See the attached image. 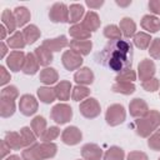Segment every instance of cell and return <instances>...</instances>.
I'll return each instance as SVG.
<instances>
[{
  "label": "cell",
  "mask_w": 160,
  "mask_h": 160,
  "mask_svg": "<svg viewBox=\"0 0 160 160\" xmlns=\"http://www.w3.org/2000/svg\"><path fill=\"white\" fill-rule=\"evenodd\" d=\"M96 61L116 72L131 69L132 46L130 42L121 39L110 40L104 49L96 54Z\"/></svg>",
  "instance_id": "1"
},
{
  "label": "cell",
  "mask_w": 160,
  "mask_h": 160,
  "mask_svg": "<svg viewBox=\"0 0 160 160\" xmlns=\"http://www.w3.org/2000/svg\"><path fill=\"white\" fill-rule=\"evenodd\" d=\"M160 126V112L158 110H149L142 118H138L134 122L135 131L141 138H149Z\"/></svg>",
  "instance_id": "2"
},
{
  "label": "cell",
  "mask_w": 160,
  "mask_h": 160,
  "mask_svg": "<svg viewBox=\"0 0 160 160\" xmlns=\"http://www.w3.org/2000/svg\"><path fill=\"white\" fill-rule=\"evenodd\" d=\"M126 111L121 104H112L108 108L105 120L110 126H118L125 121Z\"/></svg>",
  "instance_id": "3"
},
{
  "label": "cell",
  "mask_w": 160,
  "mask_h": 160,
  "mask_svg": "<svg viewBox=\"0 0 160 160\" xmlns=\"http://www.w3.org/2000/svg\"><path fill=\"white\" fill-rule=\"evenodd\" d=\"M50 116L51 119L56 122V124H66L68 121L71 120L72 118V109L70 105L68 104H56L52 109H51V112H50Z\"/></svg>",
  "instance_id": "4"
},
{
  "label": "cell",
  "mask_w": 160,
  "mask_h": 160,
  "mask_svg": "<svg viewBox=\"0 0 160 160\" xmlns=\"http://www.w3.org/2000/svg\"><path fill=\"white\" fill-rule=\"evenodd\" d=\"M79 110L81 115L86 119H94L100 115V104L95 98H88L86 100H82V102L79 106Z\"/></svg>",
  "instance_id": "5"
},
{
  "label": "cell",
  "mask_w": 160,
  "mask_h": 160,
  "mask_svg": "<svg viewBox=\"0 0 160 160\" xmlns=\"http://www.w3.org/2000/svg\"><path fill=\"white\" fill-rule=\"evenodd\" d=\"M49 19L52 22H69V8L64 2H55L49 10Z\"/></svg>",
  "instance_id": "6"
},
{
  "label": "cell",
  "mask_w": 160,
  "mask_h": 160,
  "mask_svg": "<svg viewBox=\"0 0 160 160\" xmlns=\"http://www.w3.org/2000/svg\"><path fill=\"white\" fill-rule=\"evenodd\" d=\"M61 61H62V65L66 70L71 71V70H76V69H80L81 64H82V58L80 54L75 52L74 50H66L62 56H61Z\"/></svg>",
  "instance_id": "7"
},
{
  "label": "cell",
  "mask_w": 160,
  "mask_h": 160,
  "mask_svg": "<svg viewBox=\"0 0 160 160\" xmlns=\"http://www.w3.org/2000/svg\"><path fill=\"white\" fill-rule=\"evenodd\" d=\"M38 100L30 95V94H25L20 98V101H19V109H20V112L25 116H30V115H34L36 111H38Z\"/></svg>",
  "instance_id": "8"
},
{
  "label": "cell",
  "mask_w": 160,
  "mask_h": 160,
  "mask_svg": "<svg viewBox=\"0 0 160 160\" xmlns=\"http://www.w3.org/2000/svg\"><path fill=\"white\" fill-rule=\"evenodd\" d=\"M155 71H156L155 64L150 59H144L138 65V75H139V79L142 81L152 79L155 75Z\"/></svg>",
  "instance_id": "9"
},
{
  "label": "cell",
  "mask_w": 160,
  "mask_h": 160,
  "mask_svg": "<svg viewBox=\"0 0 160 160\" xmlns=\"http://www.w3.org/2000/svg\"><path fill=\"white\" fill-rule=\"evenodd\" d=\"M25 58H26V55L21 50H14L9 54V56L6 59V65L9 66V69L11 71H20V70H22Z\"/></svg>",
  "instance_id": "10"
},
{
  "label": "cell",
  "mask_w": 160,
  "mask_h": 160,
  "mask_svg": "<svg viewBox=\"0 0 160 160\" xmlns=\"http://www.w3.org/2000/svg\"><path fill=\"white\" fill-rule=\"evenodd\" d=\"M81 139H82V132L76 126H69L61 134V140L66 145H76L81 141Z\"/></svg>",
  "instance_id": "11"
},
{
  "label": "cell",
  "mask_w": 160,
  "mask_h": 160,
  "mask_svg": "<svg viewBox=\"0 0 160 160\" xmlns=\"http://www.w3.org/2000/svg\"><path fill=\"white\" fill-rule=\"evenodd\" d=\"M129 111H130V115L134 116V118H142L144 115L148 114L149 111V106L146 104L145 100L142 99H132L129 104Z\"/></svg>",
  "instance_id": "12"
},
{
  "label": "cell",
  "mask_w": 160,
  "mask_h": 160,
  "mask_svg": "<svg viewBox=\"0 0 160 160\" xmlns=\"http://www.w3.org/2000/svg\"><path fill=\"white\" fill-rule=\"evenodd\" d=\"M81 156L84 160H100L102 156V150L99 145L89 142L81 148Z\"/></svg>",
  "instance_id": "13"
},
{
  "label": "cell",
  "mask_w": 160,
  "mask_h": 160,
  "mask_svg": "<svg viewBox=\"0 0 160 160\" xmlns=\"http://www.w3.org/2000/svg\"><path fill=\"white\" fill-rule=\"evenodd\" d=\"M41 45L44 48L49 49L51 52H54V51H60L61 49L66 48L69 45V41H68V39H66L65 35H60V36L54 38V39H46V40H44Z\"/></svg>",
  "instance_id": "14"
},
{
  "label": "cell",
  "mask_w": 160,
  "mask_h": 160,
  "mask_svg": "<svg viewBox=\"0 0 160 160\" xmlns=\"http://www.w3.org/2000/svg\"><path fill=\"white\" fill-rule=\"evenodd\" d=\"M74 80L78 82V85H90L94 81V72L89 68H80L74 74Z\"/></svg>",
  "instance_id": "15"
},
{
  "label": "cell",
  "mask_w": 160,
  "mask_h": 160,
  "mask_svg": "<svg viewBox=\"0 0 160 160\" xmlns=\"http://www.w3.org/2000/svg\"><path fill=\"white\" fill-rule=\"evenodd\" d=\"M39 66H40V64H39L35 54L34 52H29V54H26L25 62H24V66H22L21 71L24 74H26V75H34V74L38 72Z\"/></svg>",
  "instance_id": "16"
},
{
  "label": "cell",
  "mask_w": 160,
  "mask_h": 160,
  "mask_svg": "<svg viewBox=\"0 0 160 160\" xmlns=\"http://www.w3.org/2000/svg\"><path fill=\"white\" fill-rule=\"evenodd\" d=\"M36 146H38V151H39V155L42 160H46V159H51L56 155V151H58V146L54 144V142H36Z\"/></svg>",
  "instance_id": "17"
},
{
  "label": "cell",
  "mask_w": 160,
  "mask_h": 160,
  "mask_svg": "<svg viewBox=\"0 0 160 160\" xmlns=\"http://www.w3.org/2000/svg\"><path fill=\"white\" fill-rule=\"evenodd\" d=\"M69 34L70 36L74 38V40H89L91 36V32L82 25V22H78L72 25L69 29Z\"/></svg>",
  "instance_id": "18"
},
{
  "label": "cell",
  "mask_w": 160,
  "mask_h": 160,
  "mask_svg": "<svg viewBox=\"0 0 160 160\" xmlns=\"http://www.w3.org/2000/svg\"><path fill=\"white\" fill-rule=\"evenodd\" d=\"M82 25H84L90 32L98 30V29L100 28V18H99V15H98L95 11H88V12L84 15Z\"/></svg>",
  "instance_id": "19"
},
{
  "label": "cell",
  "mask_w": 160,
  "mask_h": 160,
  "mask_svg": "<svg viewBox=\"0 0 160 160\" xmlns=\"http://www.w3.org/2000/svg\"><path fill=\"white\" fill-rule=\"evenodd\" d=\"M70 49L80 55H88L92 49L91 40H71Z\"/></svg>",
  "instance_id": "20"
},
{
  "label": "cell",
  "mask_w": 160,
  "mask_h": 160,
  "mask_svg": "<svg viewBox=\"0 0 160 160\" xmlns=\"http://www.w3.org/2000/svg\"><path fill=\"white\" fill-rule=\"evenodd\" d=\"M141 28L150 34L156 32L160 30V20L154 15H144L141 19Z\"/></svg>",
  "instance_id": "21"
},
{
  "label": "cell",
  "mask_w": 160,
  "mask_h": 160,
  "mask_svg": "<svg viewBox=\"0 0 160 160\" xmlns=\"http://www.w3.org/2000/svg\"><path fill=\"white\" fill-rule=\"evenodd\" d=\"M71 82L70 81H68V80H61L60 82H58L56 85H55V94H56V98L59 99V100H68L69 98H70V91H72L71 90Z\"/></svg>",
  "instance_id": "22"
},
{
  "label": "cell",
  "mask_w": 160,
  "mask_h": 160,
  "mask_svg": "<svg viewBox=\"0 0 160 160\" xmlns=\"http://www.w3.org/2000/svg\"><path fill=\"white\" fill-rule=\"evenodd\" d=\"M39 79L45 85H52L59 80V74L54 68H45L40 71Z\"/></svg>",
  "instance_id": "23"
},
{
  "label": "cell",
  "mask_w": 160,
  "mask_h": 160,
  "mask_svg": "<svg viewBox=\"0 0 160 160\" xmlns=\"http://www.w3.org/2000/svg\"><path fill=\"white\" fill-rule=\"evenodd\" d=\"M4 140L8 142V145L14 149V150H20L21 148H24V141H22V138L20 135V132H16V131H8L5 134V138Z\"/></svg>",
  "instance_id": "24"
},
{
  "label": "cell",
  "mask_w": 160,
  "mask_h": 160,
  "mask_svg": "<svg viewBox=\"0 0 160 160\" xmlns=\"http://www.w3.org/2000/svg\"><path fill=\"white\" fill-rule=\"evenodd\" d=\"M22 35H24V38H25L26 44L31 45V44H34V42L40 38L41 31H40V29H39L36 25L30 24V25H28V26L24 28V30H22Z\"/></svg>",
  "instance_id": "25"
},
{
  "label": "cell",
  "mask_w": 160,
  "mask_h": 160,
  "mask_svg": "<svg viewBox=\"0 0 160 160\" xmlns=\"http://www.w3.org/2000/svg\"><path fill=\"white\" fill-rule=\"evenodd\" d=\"M120 30H121V34L125 36V38H131L135 35V31H136V24L135 21L131 19V18H122L120 20Z\"/></svg>",
  "instance_id": "26"
},
{
  "label": "cell",
  "mask_w": 160,
  "mask_h": 160,
  "mask_svg": "<svg viewBox=\"0 0 160 160\" xmlns=\"http://www.w3.org/2000/svg\"><path fill=\"white\" fill-rule=\"evenodd\" d=\"M34 54H35V56H36V59L41 66H48L52 61V52L49 49L44 48L42 45L36 48Z\"/></svg>",
  "instance_id": "27"
},
{
  "label": "cell",
  "mask_w": 160,
  "mask_h": 160,
  "mask_svg": "<svg viewBox=\"0 0 160 160\" xmlns=\"http://www.w3.org/2000/svg\"><path fill=\"white\" fill-rule=\"evenodd\" d=\"M14 16H15V20H16L18 26L20 28V26H24L25 24H28L30 21L31 14L28 10V8H25V6H18V8L14 9Z\"/></svg>",
  "instance_id": "28"
},
{
  "label": "cell",
  "mask_w": 160,
  "mask_h": 160,
  "mask_svg": "<svg viewBox=\"0 0 160 160\" xmlns=\"http://www.w3.org/2000/svg\"><path fill=\"white\" fill-rule=\"evenodd\" d=\"M38 96L40 101H42L44 104H51L55 99H58L55 94V89L50 86H40L38 89Z\"/></svg>",
  "instance_id": "29"
},
{
  "label": "cell",
  "mask_w": 160,
  "mask_h": 160,
  "mask_svg": "<svg viewBox=\"0 0 160 160\" xmlns=\"http://www.w3.org/2000/svg\"><path fill=\"white\" fill-rule=\"evenodd\" d=\"M1 21H2V25L8 29L9 32H14L15 29L18 28V24H16L15 16H14V11H11V10H9V9H5V10L2 11Z\"/></svg>",
  "instance_id": "30"
},
{
  "label": "cell",
  "mask_w": 160,
  "mask_h": 160,
  "mask_svg": "<svg viewBox=\"0 0 160 160\" xmlns=\"http://www.w3.org/2000/svg\"><path fill=\"white\" fill-rule=\"evenodd\" d=\"M152 39L150 36V34L148 32H144V31H139L134 35V44L136 48L141 49V50H145L149 48V45L151 44Z\"/></svg>",
  "instance_id": "31"
},
{
  "label": "cell",
  "mask_w": 160,
  "mask_h": 160,
  "mask_svg": "<svg viewBox=\"0 0 160 160\" xmlns=\"http://www.w3.org/2000/svg\"><path fill=\"white\" fill-rule=\"evenodd\" d=\"M84 16V6L81 4H71L69 6V22H72L74 25L80 21V19Z\"/></svg>",
  "instance_id": "32"
},
{
  "label": "cell",
  "mask_w": 160,
  "mask_h": 160,
  "mask_svg": "<svg viewBox=\"0 0 160 160\" xmlns=\"http://www.w3.org/2000/svg\"><path fill=\"white\" fill-rule=\"evenodd\" d=\"M15 112V101L0 98V115L1 118H10Z\"/></svg>",
  "instance_id": "33"
},
{
  "label": "cell",
  "mask_w": 160,
  "mask_h": 160,
  "mask_svg": "<svg viewBox=\"0 0 160 160\" xmlns=\"http://www.w3.org/2000/svg\"><path fill=\"white\" fill-rule=\"evenodd\" d=\"M26 41L22 35V31H16L8 39V46L11 49H24Z\"/></svg>",
  "instance_id": "34"
},
{
  "label": "cell",
  "mask_w": 160,
  "mask_h": 160,
  "mask_svg": "<svg viewBox=\"0 0 160 160\" xmlns=\"http://www.w3.org/2000/svg\"><path fill=\"white\" fill-rule=\"evenodd\" d=\"M31 130L36 136H41L46 130V120L42 116H35L31 120Z\"/></svg>",
  "instance_id": "35"
},
{
  "label": "cell",
  "mask_w": 160,
  "mask_h": 160,
  "mask_svg": "<svg viewBox=\"0 0 160 160\" xmlns=\"http://www.w3.org/2000/svg\"><path fill=\"white\" fill-rule=\"evenodd\" d=\"M125 152L119 146H110L104 154V160H124Z\"/></svg>",
  "instance_id": "36"
},
{
  "label": "cell",
  "mask_w": 160,
  "mask_h": 160,
  "mask_svg": "<svg viewBox=\"0 0 160 160\" xmlns=\"http://www.w3.org/2000/svg\"><path fill=\"white\" fill-rule=\"evenodd\" d=\"M111 89L114 92H119L122 95H130L135 91V85L132 82H118L116 81Z\"/></svg>",
  "instance_id": "37"
},
{
  "label": "cell",
  "mask_w": 160,
  "mask_h": 160,
  "mask_svg": "<svg viewBox=\"0 0 160 160\" xmlns=\"http://www.w3.org/2000/svg\"><path fill=\"white\" fill-rule=\"evenodd\" d=\"M90 95V89L88 86L84 85H76L75 88H72L71 91V98L75 101H80L84 99H88V96Z\"/></svg>",
  "instance_id": "38"
},
{
  "label": "cell",
  "mask_w": 160,
  "mask_h": 160,
  "mask_svg": "<svg viewBox=\"0 0 160 160\" xmlns=\"http://www.w3.org/2000/svg\"><path fill=\"white\" fill-rule=\"evenodd\" d=\"M104 35L109 40H120L122 34H121V30L119 26L111 24V25H106L104 28Z\"/></svg>",
  "instance_id": "39"
},
{
  "label": "cell",
  "mask_w": 160,
  "mask_h": 160,
  "mask_svg": "<svg viewBox=\"0 0 160 160\" xmlns=\"http://www.w3.org/2000/svg\"><path fill=\"white\" fill-rule=\"evenodd\" d=\"M20 135L22 138V141H24V145L28 148V146H31L35 144V140H36V135L34 134L32 130H30V128L28 126H24L20 129Z\"/></svg>",
  "instance_id": "40"
},
{
  "label": "cell",
  "mask_w": 160,
  "mask_h": 160,
  "mask_svg": "<svg viewBox=\"0 0 160 160\" xmlns=\"http://www.w3.org/2000/svg\"><path fill=\"white\" fill-rule=\"evenodd\" d=\"M21 158L22 160H42L39 155V151H38V146H36V142L31 146H28L22 150L21 152Z\"/></svg>",
  "instance_id": "41"
},
{
  "label": "cell",
  "mask_w": 160,
  "mask_h": 160,
  "mask_svg": "<svg viewBox=\"0 0 160 160\" xmlns=\"http://www.w3.org/2000/svg\"><path fill=\"white\" fill-rule=\"evenodd\" d=\"M115 80L118 82H132L134 80H136V74L134 70L128 69V70H124L121 72H118Z\"/></svg>",
  "instance_id": "42"
},
{
  "label": "cell",
  "mask_w": 160,
  "mask_h": 160,
  "mask_svg": "<svg viewBox=\"0 0 160 160\" xmlns=\"http://www.w3.org/2000/svg\"><path fill=\"white\" fill-rule=\"evenodd\" d=\"M60 135V129L58 126H50L45 130V132L40 136L42 142H51V140H55Z\"/></svg>",
  "instance_id": "43"
},
{
  "label": "cell",
  "mask_w": 160,
  "mask_h": 160,
  "mask_svg": "<svg viewBox=\"0 0 160 160\" xmlns=\"http://www.w3.org/2000/svg\"><path fill=\"white\" fill-rule=\"evenodd\" d=\"M18 96H19V91H18L16 86H14V85H10V86L4 88L1 90V92H0V98H2V99L15 100Z\"/></svg>",
  "instance_id": "44"
},
{
  "label": "cell",
  "mask_w": 160,
  "mask_h": 160,
  "mask_svg": "<svg viewBox=\"0 0 160 160\" xmlns=\"http://www.w3.org/2000/svg\"><path fill=\"white\" fill-rule=\"evenodd\" d=\"M149 54L152 59L160 60V38L152 39L150 48H149Z\"/></svg>",
  "instance_id": "45"
},
{
  "label": "cell",
  "mask_w": 160,
  "mask_h": 160,
  "mask_svg": "<svg viewBox=\"0 0 160 160\" xmlns=\"http://www.w3.org/2000/svg\"><path fill=\"white\" fill-rule=\"evenodd\" d=\"M141 86H142L144 90H146V91H149V92H154V91H156V90L159 89L160 81H159V79L152 78V79H149V80L142 81Z\"/></svg>",
  "instance_id": "46"
},
{
  "label": "cell",
  "mask_w": 160,
  "mask_h": 160,
  "mask_svg": "<svg viewBox=\"0 0 160 160\" xmlns=\"http://www.w3.org/2000/svg\"><path fill=\"white\" fill-rule=\"evenodd\" d=\"M148 146H149L151 150H154V151H159V150H160V135H159L158 132L149 136Z\"/></svg>",
  "instance_id": "47"
},
{
  "label": "cell",
  "mask_w": 160,
  "mask_h": 160,
  "mask_svg": "<svg viewBox=\"0 0 160 160\" xmlns=\"http://www.w3.org/2000/svg\"><path fill=\"white\" fill-rule=\"evenodd\" d=\"M128 160H149V159L144 151L135 150V151H130L128 154Z\"/></svg>",
  "instance_id": "48"
},
{
  "label": "cell",
  "mask_w": 160,
  "mask_h": 160,
  "mask_svg": "<svg viewBox=\"0 0 160 160\" xmlns=\"http://www.w3.org/2000/svg\"><path fill=\"white\" fill-rule=\"evenodd\" d=\"M148 6H149V10L152 14L160 15V0H150Z\"/></svg>",
  "instance_id": "49"
},
{
  "label": "cell",
  "mask_w": 160,
  "mask_h": 160,
  "mask_svg": "<svg viewBox=\"0 0 160 160\" xmlns=\"http://www.w3.org/2000/svg\"><path fill=\"white\" fill-rule=\"evenodd\" d=\"M10 81V74L4 66H0V85H5L6 82Z\"/></svg>",
  "instance_id": "50"
},
{
  "label": "cell",
  "mask_w": 160,
  "mask_h": 160,
  "mask_svg": "<svg viewBox=\"0 0 160 160\" xmlns=\"http://www.w3.org/2000/svg\"><path fill=\"white\" fill-rule=\"evenodd\" d=\"M10 146L8 145V142L5 141V140H1L0 141V156L4 159L8 154H10Z\"/></svg>",
  "instance_id": "51"
},
{
  "label": "cell",
  "mask_w": 160,
  "mask_h": 160,
  "mask_svg": "<svg viewBox=\"0 0 160 160\" xmlns=\"http://www.w3.org/2000/svg\"><path fill=\"white\" fill-rule=\"evenodd\" d=\"M85 4L89 6V8H91V9H99L100 6H102L104 5V0H86L85 1Z\"/></svg>",
  "instance_id": "52"
},
{
  "label": "cell",
  "mask_w": 160,
  "mask_h": 160,
  "mask_svg": "<svg viewBox=\"0 0 160 160\" xmlns=\"http://www.w3.org/2000/svg\"><path fill=\"white\" fill-rule=\"evenodd\" d=\"M6 52H8V46L5 45L4 41H1V42H0V58L2 59V58L6 55Z\"/></svg>",
  "instance_id": "53"
},
{
  "label": "cell",
  "mask_w": 160,
  "mask_h": 160,
  "mask_svg": "<svg viewBox=\"0 0 160 160\" xmlns=\"http://www.w3.org/2000/svg\"><path fill=\"white\" fill-rule=\"evenodd\" d=\"M119 6H121V8H126V6H129L130 4H131V0H116L115 1Z\"/></svg>",
  "instance_id": "54"
},
{
  "label": "cell",
  "mask_w": 160,
  "mask_h": 160,
  "mask_svg": "<svg viewBox=\"0 0 160 160\" xmlns=\"http://www.w3.org/2000/svg\"><path fill=\"white\" fill-rule=\"evenodd\" d=\"M9 31H8V29L4 26V25H0V39L1 40H4L5 38H6V34H8Z\"/></svg>",
  "instance_id": "55"
},
{
  "label": "cell",
  "mask_w": 160,
  "mask_h": 160,
  "mask_svg": "<svg viewBox=\"0 0 160 160\" xmlns=\"http://www.w3.org/2000/svg\"><path fill=\"white\" fill-rule=\"evenodd\" d=\"M5 160H21V159H20V156H18V155H10V156L6 158Z\"/></svg>",
  "instance_id": "56"
},
{
  "label": "cell",
  "mask_w": 160,
  "mask_h": 160,
  "mask_svg": "<svg viewBox=\"0 0 160 160\" xmlns=\"http://www.w3.org/2000/svg\"><path fill=\"white\" fill-rule=\"evenodd\" d=\"M156 132H158V134H159V135H160V126H159V128H158V130H156Z\"/></svg>",
  "instance_id": "57"
},
{
  "label": "cell",
  "mask_w": 160,
  "mask_h": 160,
  "mask_svg": "<svg viewBox=\"0 0 160 160\" xmlns=\"http://www.w3.org/2000/svg\"><path fill=\"white\" fill-rule=\"evenodd\" d=\"M158 160H160V158H159V159H158Z\"/></svg>",
  "instance_id": "58"
},
{
  "label": "cell",
  "mask_w": 160,
  "mask_h": 160,
  "mask_svg": "<svg viewBox=\"0 0 160 160\" xmlns=\"http://www.w3.org/2000/svg\"><path fill=\"white\" fill-rule=\"evenodd\" d=\"M78 160H80V159H78Z\"/></svg>",
  "instance_id": "59"
}]
</instances>
